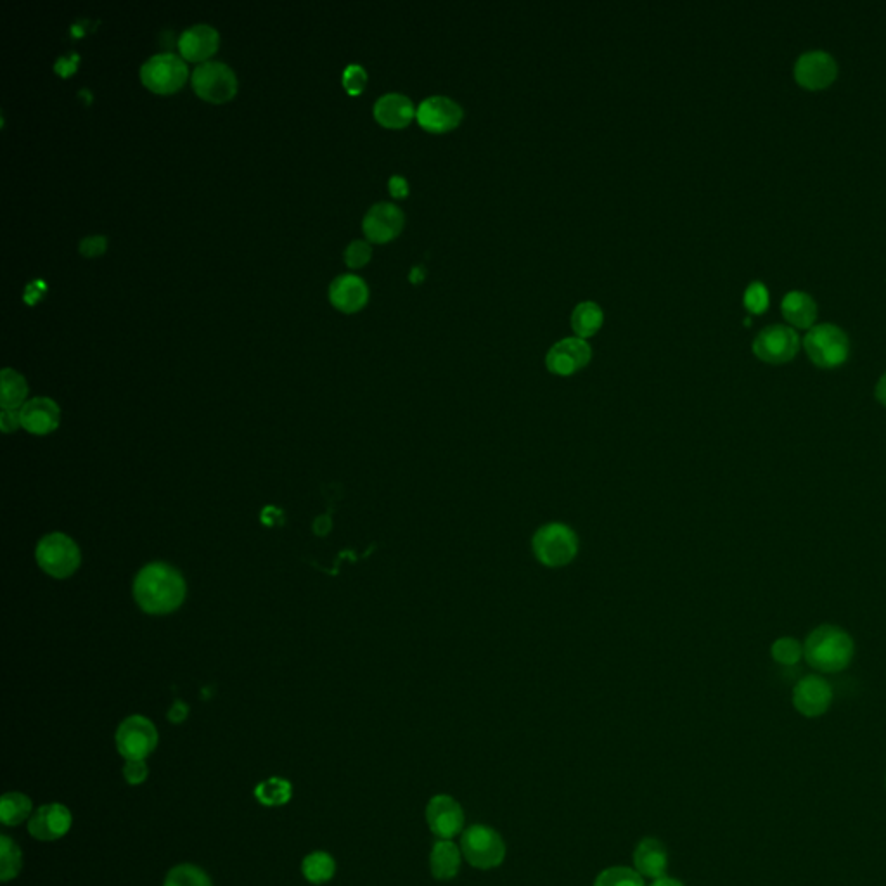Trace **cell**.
Masks as SVG:
<instances>
[{"instance_id":"7402d4cb","label":"cell","mask_w":886,"mask_h":886,"mask_svg":"<svg viewBox=\"0 0 886 886\" xmlns=\"http://www.w3.org/2000/svg\"><path fill=\"white\" fill-rule=\"evenodd\" d=\"M634 864L637 867V873L648 878H663V874L667 871L668 859L667 850L663 847L662 842H658L655 838H646L639 843L634 852Z\"/></svg>"},{"instance_id":"3957f363","label":"cell","mask_w":886,"mask_h":886,"mask_svg":"<svg viewBox=\"0 0 886 886\" xmlns=\"http://www.w3.org/2000/svg\"><path fill=\"white\" fill-rule=\"evenodd\" d=\"M805 352L810 360L822 369H835L848 359L850 343L843 329L835 324L812 326L803 340Z\"/></svg>"},{"instance_id":"6da1fadb","label":"cell","mask_w":886,"mask_h":886,"mask_svg":"<svg viewBox=\"0 0 886 886\" xmlns=\"http://www.w3.org/2000/svg\"><path fill=\"white\" fill-rule=\"evenodd\" d=\"M135 603L149 615H167L186 599V580L167 563H151L134 580Z\"/></svg>"},{"instance_id":"2e32d148","label":"cell","mask_w":886,"mask_h":886,"mask_svg":"<svg viewBox=\"0 0 886 886\" xmlns=\"http://www.w3.org/2000/svg\"><path fill=\"white\" fill-rule=\"evenodd\" d=\"M426 821L435 835L443 840H450L463 829L464 812L454 798L449 795H437L428 803Z\"/></svg>"},{"instance_id":"ab89813d","label":"cell","mask_w":886,"mask_h":886,"mask_svg":"<svg viewBox=\"0 0 886 886\" xmlns=\"http://www.w3.org/2000/svg\"><path fill=\"white\" fill-rule=\"evenodd\" d=\"M45 291H47V284L37 279V281H32V283L26 286L23 298H25V302L28 305H35V303H39L44 298Z\"/></svg>"},{"instance_id":"603a6c76","label":"cell","mask_w":886,"mask_h":886,"mask_svg":"<svg viewBox=\"0 0 886 886\" xmlns=\"http://www.w3.org/2000/svg\"><path fill=\"white\" fill-rule=\"evenodd\" d=\"M784 319L795 328H812L816 322L817 305L812 296L803 291H790L781 303Z\"/></svg>"},{"instance_id":"83f0119b","label":"cell","mask_w":886,"mask_h":886,"mask_svg":"<svg viewBox=\"0 0 886 886\" xmlns=\"http://www.w3.org/2000/svg\"><path fill=\"white\" fill-rule=\"evenodd\" d=\"M291 795H293V786L286 779L279 777H270L255 788V798L267 807L286 805L291 800Z\"/></svg>"},{"instance_id":"f546056e","label":"cell","mask_w":886,"mask_h":886,"mask_svg":"<svg viewBox=\"0 0 886 886\" xmlns=\"http://www.w3.org/2000/svg\"><path fill=\"white\" fill-rule=\"evenodd\" d=\"M21 866H23V859H21L20 848L11 838L2 836L0 838V880H13L20 874Z\"/></svg>"},{"instance_id":"7c38bea8","label":"cell","mask_w":886,"mask_h":886,"mask_svg":"<svg viewBox=\"0 0 886 886\" xmlns=\"http://www.w3.org/2000/svg\"><path fill=\"white\" fill-rule=\"evenodd\" d=\"M592 359V348L584 338L572 336L554 343L546 355V366L558 376H570L587 366Z\"/></svg>"},{"instance_id":"7a4b0ae2","label":"cell","mask_w":886,"mask_h":886,"mask_svg":"<svg viewBox=\"0 0 886 886\" xmlns=\"http://www.w3.org/2000/svg\"><path fill=\"white\" fill-rule=\"evenodd\" d=\"M803 656L810 667L824 674L842 672L854 658V641L836 625H821L810 632L803 644Z\"/></svg>"},{"instance_id":"cb8c5ba5","label":"cell","mask_w":886,"mask_h":886,"mask_svg":"<svg viewBox=\"0 0 886 886\" xmlns=\"http://www.w3.org/2000/svg\"><path fill=\"white\" fill-rule=\"evenodd\" d=\"M431 873L440 881L456 878L461 867V852L449 840L435 843L430 857Z\"/></svg>"},{"instance_id":"f6af8a7d","label":"cell","mask_w":886,"mask_h":886,"mask_svg":"<svg viewBox=\"0 0 886 886\" xmlns=\"http://www.w3.org/2000/svg\"><path fill=\"white\" fill-rule=\"evenodd\" d=\"M424 277H426V269L423 265H414L411 274H409V281L414 284L423 283Z\"/></svg>"},{"instance_id":"9a60e30c","label":"cell","mask_w":886,"mask_h":886,"mask_svg":"<svg viewBox=\"0 0 886 886\" xmlns=\"http://www.w3.org/2000/svg\"><path fill=\"white\" fill-rule=\"evenodd\" d=\"M71 812L61 803H49L40 807L28 821V831L35 840L54 842L70 831Z\"/></svg>"},{"instance_id":"30bf717a","label":"cell","mask_w":886,"mask_h":886,"mask_svg":"<svg viewBox=\"0 0 886 886\" xmlns=\"http://www.w3.org/2000/svg\"><path fill=\"white\" fill-rule=\"evenodd\" d=\"M800 350V336L795 329L774 324L762 329L753 341V352L767 364H784L795 359Z\"/></svg>"},{"instance_id":"8992f818","label":"cell","mask_w":886,"mask_h":886,"mask_svg":"<svg viewBox=\"0 0 886 886\" xmlns=\"http://www.w3.org/2000/svg\"><path fill=\"white\" fill-rule=\"evenodd\" d=\"M187 77L189 70L186 61L172 52L156 54L141 66L142 84L160 96H170L179 92L186 84Z\"/></svg>"},{"instance_id":"9c48e42d","label":"cell","mask_w":886,"mask_h":886,"mask_svg":"<svg viewBox=\"0 0 886 886\" xmlns=\"http://www.w3.org/2000/svg\"><path fill=\"white\" fill-rule=\"evenodd\" d=\"M158 745V731L151 720L132 715L116 731V746L125 760H146Z\"/></svg>"},{"instance_id":"7dc6e473","label":"cell","mask_w":886,"mask_h":886,"mask_svg":"<svg viewBox=\"0 0 886 886\" xmlns=\"http://www.w3.org/2000/svg\"><path fill=\"white\" fill-rule=\"evenodd\" d=\"M651 886H684L681 881L674 880V878H658V880L653 883Z\"/></svg>"},{"instance_id":"4dcf8cb0","label":"cell","mask_w":886,"mask_h":886,"mask_svg":"<svg viewBox=\"0 0 886 886\" xmlns=\"http://www.w3.org/2000/svg\"><path fill=\"white\" fill-rule=\"evenodd\" d=\"M163 886H213L212 880L208 878V874L193 866V864H182L177 866L168 873L167 880Z\"/></svg>"},{"instance_id":"5b68a950","label":"cell","mask_w":886,"mask_h":886,"mask_svg":"<svg viewBox=\"0 0 886 886\" xmlns=\"http://www.w3.org/2000/svg\"><path fill=\"white\" fill-rule=\"evenodd\" d=\"M533 554L542 565L565 566L577 556L578 539L572 528L563 523H549L533 537Z\"/></svg>"},{"instance_id":"8fae6325","label":"cell","mask_w":886,"mask_h":886,"mask_svg":"<svg viewBox=\"0 0 886 886\" xmlns=\"http://www.w3.org/2000/svg\"><path fill=\"white\" fill-rule=\"evenodd\" d=\"M463 116L464 110L461 104L447 96L426 97L416 111L419 125L433 134H443L456 129Z\"/></svg>"},{"instance_id":"5bb4252c","label":"cell","mask_w":886,"mask_h":886,"mask_svg":"<svg viewBox=\"0 0 886 886\" xmlns=\"http://www.w3.org/2000/svg\"><path fill=\"white\" fill-rule=\"evenodd\" d=\"M838 65L835 58L824 51H810L802 54L795 65V78L805 89H826L835 82Z\"/></svg>"},{"instance_id":"60d3db41","label":"cell","mask_w":886,"mask_h":886,"mask_svg":"<svg viewBox=\"0 0 886 886\" xmlns=\"http://www.w3.org/2000/svg\"><path fill=\"white\" fill-rule=\"evenodd\" d=\"M388 189H390V193H392L393 198H405L407 194H409V182L402 175H393L390 182H388Z\"/></svg>"},{"instance_id":"e0dca14e","label":"cell","mask_w":886,"mask_h":886,"mask_svg":"<svg viewBox=\"0 0 886 886\" xmlns=\"http://www.w3.org/2000/svg\"><path fill=\"white\" fill-rule=\"evenodd\" d=\"M833 700V689L828 681L817 675H809L798 682L793 691V705L805 717H819L826 713Z\"/></svg>"},{"instance_id":"e575fe53","label":"cell","mask_w":886,"mask_h":886,"mask_svg":"<svg viewBox=\"0 0 886 886\" xmlns=\"http://www.w3.org/2000/svg\"><path fill=\"white\" fill-rule=\"evenodd\" d=\"M371 257H373V248H371V244L367 243V241H362V239L352 241V243L348 244L347 250H345V262H347L350 269L364 267V265L369 264Z\"/></svg>"},{"instance_id":"8d00e7d4","label":"cell","mask_w":886,"mask_h":886,"mask_svg":"<svg viewBox=\"0 0 886 886\" xmlns=\"http://www.w3.org/2000/svg\"><path fill=\"white\" fill-rule=\"evenodd\" d=\"M148 765L144 760H127V764L123 767V777L127 779L129 784H142L148 777Z\"/></svg>"},{"instance_id":"7bdbcfd3","label":"cell","mask_w":886,"mask_h":886,"mask_svg":"<svg viewBox=\"0 0 886 886\" xmlns=\"http://www.w3.org/2000/svg\"><path fill=\"white\" fill-rule=\"evenodd\" d=\"M187 715H189V707H187L184 701H175L174 707L170 708V712H168V719L170 722H174V724H180V722H184L187 719Z\"/></svg>"},{"instance_id":"4316f807","label":"cell","mask_w":886,"mask_h":886,"mask_svg":"<svg viewBox=\"0 0 886 886\" xmlns=\"http://www.w3.org/2000/svg\"><path fill=\"white\" fill-rule=\"evenodd\" d=\"M32 814V800L23 793H7L0 802V821L6 826H18Z\"/></svg>"},{"instance_id":"d6a6232c","label":"cell","mask_w":886,"mask_h":886,"mask_svg":"<svg viewBox=\"0 0 886 886\" xmlns=\"http://www.w3.org/2000/svg\"><path fill=\"white\" fill-rule=\"evenodd\" d=\"M771 655L781 665H795L803 658V646L793 637H781L772 644Z\"/></svg>"},{"instance_id":"d4e9b609","label":"cell","mask_w":886,"mask_h":886,"mask_svg":"<svg viewBox=\"0 0 886 886\" xmlns=\"http://www.w3.org/2000/svg\"><path fill=\"white\" fill-rule=\"evenodd\" d=\"M604 312L596 302L578 303L572 312V328L578 334V338H589L598 333L603 326Z\"/></svg>"},{"instance_id":"d6986e66","label":"cell","mask_w":886,"mask_h":886,"mask_svg":"<svg viewBox=\"0 0 886 886\" xmlns=\"http://www.w3.org/2000/svg\"><path fill=\"white\" fill-rule=\"evenodd\" d=\"M367 300H369V286L362 277L355 274L336 277L329 286V302L334 309L345 314H354L364 309Z\"/></svg>"},{"instance_id":"ac0fdd59","label":"cell","mask_w":886,"mask_h":886,"mask_svg":"<svg viewBox=\"0 0 886 886\" xmlns=\"http://www.w3.org/2000/svg\"><path fill=\"white\" fill-rule=\"evenodd\" d=\"M220 35L213 26L194 25L180 33L179 52L191 63H206L219 51Z\"/></svg>"},{"instance_id":"ee69618b","label":"cell","mask_w":886,"mask_h":886,"mask_svg":"<svg viewBox=\"0 0 886 886\" xmlns=\"http://www.w3.org/2000/svg\"><path fill=\"white\" fill-rule=\"evenodd\" d=\"M329 518H331V513H328L326 514V516H322V518H317V520H315L314 532L317 533V535H321V537H324V535H328L329 528H331V520H329Z\"/></svg>"},{"instance_id":"f35d334b","label":"cell","mask_w":886,"mask_h":886,"mask_svg":"<svg viewBox=\"0 0 886 886\" xmlns=\"http://www.w3.org/2000/svg\"><path fill=\"white\" fill-rule=\"evenodd\" d=\"M20 426V409L18 411L16 409H2V414H0V428H2V431L11 433V431L18 430Z\"/></svg>"},{"instance_id":"bcb514c9","label":"cell","mask_w":886,"mask_h":886,"mask_svg":"<svg viewBox=\"0 0 886 886\" xmlns=\"http://www.w3.org/2000/svg\"><path fill=\"white\" fill-rule=\"evenodd\" d=\"M876 399L886 407V373L881 376L878 385H876Z\"/></svg>"},{"instance_id":"ffe728a7","label":"cell","mask_w":886,"mask_h":886,"mask_svg":"<svg viewBox=\"0 0 886 886\" xmlns=\"http://www.w3.org/2000/svg\"><path fill=\"white\" fill-rule=\"evenodd\" d=\"M21 428L33 435H47L56 430L61 421L59 405L47 397L28 400L20 409Z\"/></svg>"},{"instance_id":"52a82bcc","label":"cell","mask_w":886,"mask_h":886,"mask_svg":"<svg viewBox=\"0 0 886 886\" xmlns=\"http://www.w3.org/2000/svg\"><path fill=\"white\" fill-rule=\"evenodd\" d=\"M191 85L196 96L208 103L222 104L238 94V77L220 61H206L194 70Z\"/></svg>"},{"instance_id":"b9f144b4","label":"cell","mask_w":886,"mask_h":886,"mask_svg":"<svg viewBox=\"0 0 886 886\" xmlns=\"http://www.w3.org/2000/svg\"><path fill=\"white\" fill-rule=\"evenodd\" d=\"M78 65L77 54H71L70 58H61L56 63V71L63 77H70L71 73H75Z\"/></svg>"},{"instance_id":"277c9868","label":"cell","mask_w":886,"mask_h":886,"mask_svg":"<svg viewBox=\"0 0 886 886\" xmlns=\"http://www.w3.org/2000/svg\"><path fill=\"white\" fill-rule=\"evenodd\" d=\"M37 563L52 578H68L77 572L82 556L75 540L61 532L49 533L40 540L35 553Z\"/></svg>"},{"instance_id":"484cf974","label":"cell","mask_w":886,"mask_h":886,"mask_svg":"<svg viewBox=\"0 0 886 886\" xmlns=\"http://www.w3.org/2000/svg\"><path fill=\"white\" fill-rule=\"evenodd\" d=\"M26 395H28V383L20 373H16L14 369H4L2 371V395H0V405L2 409H21L26 404Z\"/></svg>"},{"instance_id":"74e56055","label":"cell","mask_w":886,"mask_h":886,"mask_svg":"<svg viewBox=\"0 0 886 886\" xmlns=\"http://www.w3.org/2000/svg\"><path fill=\"white\" fill-rule=\"evenodd\" d=\"M106 248H108V239L104 236H89V238L80 241V253L84 257H101Z\"/></svg>"},{"instance_id":"44dd1931","label":"cell","mask_w":886,"mask_h":886,"mask_svg":"<svg viewBox=\"0 0 886 886\" xmlns=\"http://www.w3.org/2000/svg\"><path fill=\"white\" fill-rule=\"evenodd\" d=\"M373 111L374 118L386 129H404L411 123L418 110L405 94L390 92L379 97Z\"/></svg>"},{"instance_id":"d590c367","label":"cell","mask_w":886,"mask_h":886,"mask_svg":"<svg viewBox=\"0 0 886 886\" xmlns=\"http://www.w3.org/2000/svg\"><path fill=\"white\" fill-rule=\"evenodd\" d=\"M367 85V73L364 66L348 65L343 71V87L350 96H359Z\"/></svg>"},{"instance_id":"836d02e7","label":"cell","mask_w":886,"mask_h":886,"mask_svg":"<svg viewBox=\"0 0 886 886\" xmlns=\"http://www.w3.org/2000/svg\"><path fill=\"white\" fill-rule=\"evenodd\" d=\"M743 302H745L746 309L750 310L752 314H762L769 307V291H767V286L764 283H758V281L750 284L746 288Z\"/></svg>"},{"instance_id":"ba28073f","label":"cell","mask_w":886,"mask_h":886,"mask_svg":"<svg viewBox=\"0 0 886 886\" xmlns=\"http://www.w3.org/2000/svg\"><path fill=\"white\" fill-rule=\"evenodd\" d=\"M461 850L466 861L478 869L501 866L506 857V845L494 829L487 826H471L461 838Z\"/></svg>"},{"instance_id":"4fadbf2b","label":"cell","mask_w":886,"mask_h":886,"mask_svg":"<svg viewBox=\"0 0 886 886\" xmlns=\"http://www.w3.org/2000/svg\"><path fill=\"white\" fill-rule=\"evenodd\" d=\"M404 222V212L400 210L399 206L388 203V201H381L367 210L364 222H362V229L369 241L379 244L388 243L399 236L404 229Z\"/></svg>"},{"instance_id":"f1b7e54d","label":"cell","mask_w":886,"mask_h":886,"mask_svg":"<svg viewBox=\"0 0 886 886\" xmlns=\"http://www.w3.org/2000/svg\"><path fill=\"white\" fill-rule=\"evenodd\" d=\"M302 873L310 883L314 885H322L328 883L336 873V862L331 855L326 852H314L307 855L302 864Z\"/></svg>"},{"instance_id":"1f68e13d","label":"cell","mask_w":886,"mask_h":886,"mask_svg":"<svg viewBox=\"0 0 886 886\" xmlns=\"http://www.w3.org/2000/svg\"><path fill=\"white\" fill-rule=\"evenodd\" d=\"M594 886H644L643 876L629 867H611L599 874Z\"/></svg>"}]
</instances>
